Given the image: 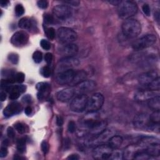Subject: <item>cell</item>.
I'll return each mask as SVG.
<instances>
[{"mask_svg":"<svg viewBox=\"0 0 160 160\" xmlns=\"http://www.w3.org/2000/svg\"><path fill=\"white\" fill-rule=\"evenodd\" d=\"M133 125L135 128L145 131H157L159 130V124L153 123L151 122L150 115L146 113H140L136 115L133 119Z\"/></svg>","mask_w":160,"mask_h":160,"instance_id":"obj_1","label":"cell"},{"mask_svg":"<svg viewBox=\"0 0 160 160\" xmlns=\"http://www.w3.org/2000/svg\"><path fill=\"white\" fill-rule=\"evenodd\" d=\"M9 144V142H8V140H5L3 142V145H4L5 146H8Z\"/></svg>","mask_w":160,"mask_h":160,"instance_id":"obj_57","label":"cell"},{"mask_svg":"<svg viewBox=\"0 0 160 160\" xmlns=\"http://www.w3.org/2000/svg\"><path fill=\"white\" fill-rule=\"evenodd\" d=\"M17 149L21 153H23L26 151V140L20 138L17 141Z\"/></svg>","mask_w":160,"mask_h":160,"instance_id":"obj_30","label":"cell"},{"mask_svg":"<svg viewBox=\"0 0 160 160\" xmlns=\"http://www.w3.org/2000/svg\"><path fill=\"white\" fill-rule=\"evenodd\" d=\"M142 150L144 149L138 143L129 144L123 151V159L128 160L134 159L136 154Z\"/></svg>","mask_w":160,"mask_h":160,"instance_id":"obj_15","label":"cell"},{"mask_svg":"<svg viewBox=\"0 0 160 160\" xmlns=\"http://www.w3.org/2000/svg\"><path fill=\"white\" fill-rule=\"evenodd\" d=\"M88 98L86 95H77L71 101L70 108L71 110L76 113H82L86 108Z\"/></svg>","mask_w":160,"mask_h":160,"instance_id":"obj_9","label":"cell"},{"mask_svg":"<svg viewBox=\"0 0 160 160\" xmlns=\"http://www.w3.org/2000/svg\"><path fill=\"white\" fill-rule=\"evenodd\" d=\"M42 150L43 152V153L45 155L47 154L48 151H49V144L46 141H43L42 143Z\"/></svg>","mask_w":160,"mask_h":160,"instance_id":"obj_42","label":"cell"},{"mask_svg":"<svg viewBox=\"0 0 160 160\" xmlns=\"http://www.w3.org/2000/svg\"><path fill=\"white\" fill-rule=\"evenodd\" d=\"M148 105L149 108L154 111L159 110L160 109V97L157 95L148 101Z\"/></svg>","mask_w":160,"mask_h":160,"instance_id":"obj_26","label":"cell"},{"mask_svg":"<svg viewBox=\"0 0 160 160\" xmlns=\"http://www.w3.org/2000/svg\"><path fill=\"white\" fill-rule=\"evenodd\" d=\"M8 58L11 63L15 64H18L19 61V56L17 54H15V53H11V54L8 55Z\"/></svg>","mask_w":160,"mask_h":160,"instance_id":"obj_35","label":"cell"},{"mask_svg":"<svg viewBox=\"0 0 160 160\" xmlns=\"http://www.w3.org/2000/svg\"><path fill=\"white\" fill-rule=\"evenodd\" d=\"M31 96L29 95H25L23 96V98H22V101L24 103H30L31 102Z\"/></svg>","mask_w":160,"mask_h":160,"instance_id":"obj_48","label":"cell"},{"mask_svg":"<svg viewBox=\"0 0 160 160\" xmlns=\"http://www.w3.org/2000/svg\"><path fill=\"white\" fill-rule=\"evenodd\" d=\"M29 40V35L23 31L16 32L11 38V43L13 45L17 47L23 46L27 44Z\"/></svg>","mask_w":160,"mask_h":160,"instance_id":"obj_14","label":"cell"},{"mask_svg":"<svg viewBox=\"0 0 160 160\" xmlns=\"http://www.w3.org/2000/svg\"><path fill=\"white\" fill-rule=\"evenodd\" d=\"M60 54L66 57H74L78 52V47L76 45L73 43H70L62 47L60 50Z\"/></svg>","mask_w":160,"mask_h":160,"instance_id":"obj_19","label":"cell"},{"mask_svg":"<svg viewBox=\"0 0 160 160\" xmlns=\"http://www.w3.org/2000/svg\"><path fill=\"white\" fill-rule=\"evenodd\" d=\"M36 88L38 91L37 97L39 100L45 99L51 91L50 85L45 82L38 83L36 86Z\"/></svg>","mask_w":160,"mask_h":160,"instance_id":"obj_20","label":"cell"},{"mask_svg":"<svg viewBox=\"0 0 160 160\" xmlns=\"http://www.w3.org/2000/svg\"><path fill=\"white\" fill-rule=\"evenodd\" d=\"M45 32L46 35V36L50 39H53L55 38L56 36V32L54 28H47L45 29Z\"/></svg>","mask_w":160,"mask_h":160,"instance_id":"obj_33","label":"cell"},{"mask_svg":"<svg viewBox=\"0 0 160 160\" xmlns=\"http://www.w3.org/2000/svg\"><path fill=\"white\" fill-rule=\"evenodd\" d=\"M40 73H41L42 75L45 78H48L51 75V70L48 66H46L43 67L41 70H40Z\"/></svg>","mask_w":160,"mask_h":160,"instance_id":"obj_36","label":"cell"},{"mask_svg":"<svg viewBox=\"0 0 160 160\" xmlns=\"http://www.w3.org/2000/svg\"><path fill=\"white\" fill-rule=\"evenodd\" d=\"M155 16H156V17H157V18H156V20H157V21H159V13L158 12V13H155Z\"/></svg>","mask_w":160,"mask_h":160,"instance_id":"obj_58","label":"cell"},{"mask_svg":"<svg viewBox=\"0 0 160 160\" xmlns=\"http://www.w3.org/2000/svg\"><path fill=\"white\" fill-rule=\"evenodd\" d=\"M156 42V37L154 35H146L133 42L132 48L136 51H140L151 46Z\"/></svg>","mask_w":160,"mask_h":160,"instance_id":"obj_5","label":"cell"},{"mask_svg":"<svg viewBox=\"0 0 160 160\" xmlns=\"http://www.w3.org/2000/svg\"><path fill=\"white\" fill-rule=\"evenodd\" d=\"M158 77V74L156 71H149L140 75L138 77V82L142 85L148 86L153 80Z\"/></svg>","mask_w":160,"mask_h":160,"instance_id":"obj_16","label":"cell"},{"mask_svg":"<svg viewBox=\"0 0 160 160\" xmlns=\"http://www.w3.org/2000/svg\"><path fill=\"white\" fill-rule=\"evenodd\" d=\"M19 27L23 30H30L33 27V23L28 18H23L18 22Z\"/></svg>","mask_w":160,"mask_h":160,"instance_id":"obj_27","label":"cell"},{"mask_svg":"<svg viewBox=\"0 0 160 160\" xmlns=\"http://www.w3.org/2000/svg\"><path fill=\"white\" fill-rule=\"evenodd\" d=\"M33 59L36 63H40L43 59V54L41 51H36L33 55Z\"/></svg>","mask_w":160,"mask_h":160,"instance_id":"obj_32","label":"cell"},{"mask_svg":"<svg viewBox=\"0 0 160 160\" xmlns=\"http://www.w3.org/2000/svg\"><path fill=\"white\" fill-rule=\"evenodd\" d=\"M24 113L26 115H28V116L31 115L32 113V108L30 107V106H27V107L25 108Z\"/></svg>","mask_w":160,"mask_h":160,"instance_id":"obj_52","label":"cell"},{"mask_svg":"<svg viewBox=\"0 0 160 160\" xmlns=\"http://www.w3.org/2000/svg\"><path fill=\"white\" fill-rule=\"evenodd\" d=\"M44 21L46 24H52L53 22H54V18H53V16L49 14H45L44 15Z\"/></svg>","mask_w":160,"mask_h":160,"instance_id":"obj_40","label":"cell"},{"mask_svg":"<svg viewBox=\"0 0 160 160\" xmlns=\"http://www.w3.org/2000/svg\"><path fill=\"white\" fill-rule=\"evenodd\" d=\"M122 1H116V0H113V1H110L108 2L109 3L112 4L113 5H118L120 3H121Z\"/></svg>","mask_w":160,"mask_h":160,"instance_id":"obj_55","label":"cell"},{"mask_svg":"<svg viewBox=\"0 0 160 160\" xmlns=\"http://www.w3.org/2000/svg\"><path fill=\"white\" fill-rule=\"evenodd\" d=\"M149 90L153 91H159L160 89V79L159 77L157 78L155 80L150 83L148 86Z\"/></svg>","mask_w":160,"mask_h":160,"instance_id":"obj_28","label":"cell"},{"mask_svg":"<svg viewBox=\"0 0 160 160\" xmlns=\"http://www.w3.org/2000/svg\"><path fill=\"white\" fill-rule=\"evenodd\" d=\"M150 118L151 122L153 123L159 124L160 122V113L159 110L155 111L151 115H150Z\"/></svg>","mask_w":160,"mask_h":160,"instance_id":"obj_31","label":"cell"},{"mask_svg":"<svg viewBox=\"0 0 160 160\" xmlns=\"http://www.w3.org/2000/svg\"><path fill=\"white\" fill-rule=\"evenodd\" d=\"M9 2L8 1H1V2H0V5H1L2 7L5 8L9 5Z\"/></svg>","mask_w":160,"mask_h":160,"instance_id":"obj_54","label":"cell"},{"mask_svg":"<svg viewBox=\"0 0 160 160\" xmlns=\"http://www.w3.org/2000/svg\"><path fill=\"white\" fill-rule=\"evenodd\" d=\"M38 6L41 9H46L48 6V2L46 0H39L37 2Z\"/></svg>","mask_w":160,"mask_h":160,"instance_id":"obj_44","label":"cell"},{"mask_svg":"<svg viewBox=\"0 0 160 160\" xmlns=\"http://www.w3.org/2000/svg\"><path fill=\"white\" fill-rule=\"evenodd\" d=\"M24 79H25V76H24V73L20 72V73L15 74V81H16V82L21 84V83L24 82Z\"/></svg>","mask_w":160,"mask_h":160,"instance_id":"obj_38","label":"cell"},{"mask_svg":"<svg viewBox=\"0 0 160 160\" xmlns=\"http://www.w3.org/2000/svg\"><path fill=\"white\" fill-rule=\"evenodd\" d=\"M67 159H71V160H76V159H79V157L78 155L76 154H73V155H70Z\"/></svg>","mask_w":160,"mask_h":160,"instance_id":"obj_51","label":"cell"},{"mask_svg":"<svg viewBox=\"0 0 160 160\" xmlns=\"http://www.w3.org/2000/svg\"><path fill=\"white\" fill-rule=\"evenodd\" d=\"M7 135L9 138H14L15 136V132L12 127H9L7 129Z\"/></svg>","mask_w":160,"mask_h":160,"instance_id":"obj_45","label":"cell"},{"mask_svg":"<svg viewBox=\"0 0 160 160\" xmlns=\"http://www.w3.org/2000/svg\"><path fill=\"white\" fill-rule=\"evenodd\" d=\"M159 95V94L155 91H150V90H144V91H140L137 92L135 95V99L137 101L143 102L145 101H148L151 98Z\"/></svg>","mask_w":160,"mask_h":160,"instance_id":"obj_21","label":"cell"},{"mask_svg":"<svg viewBox=\"0 0 160 160\" xmlns=\"http://www.w3.org/2000/svg\"><path fill=\"white\" fill-rule=\"evenodd\" d=\"M142 10L144 13V14L147 16H150L151 15V9H150V7L148 4H144L143 7H142Z\"/></svg>","mask_w":160,"mask_h":160,"instance_id":"obj_43","label":"cell"},{"mask_svg":"<svg viewBox=\"0 0 160 160\" xmlns=\"http://www.w3.org/2000/svg\"><path fill=\"white\" fill-rule=\"evenodd\" d=\"M68 131L71 133H73L75 132L76 129V125L74 121H70L68 123Z\"/></svg>","mask_w":160,"mask_h":160,"instance_id":"obj_41","label":"cell"},{"mask_svg":"<svg viewBox=\"0 0 160 160\" xmlns=\"http://www.w3.org/2000/svg\"><path fill=\"white\" fill-rule=\"evenodd\" d=\"M63 119L61 116L56 117V124L58 126H61L63 125Z\"/></svg>","mask_w":160,"mask_h":160,"instance_id":"obj_49","label":"cell"},{"mask_svg":"<svg viewBox=\"0 0 160 160\" xmlns=\"http://www.w3.org/2000/svg\"><path fill=\"white\" fill-rule=\"evenodd\" d=\"M138 6L131 1H122L118 5L117 11L119 16L124 20L130 18L138 12Z\"/></svg>","mask_w":160,"mask_h":160,"instance_id":"obj_3","label":"cell"},{"mask_svg":"<svg viewBox=\"0 0 160 160\" xmlns=\"http://www.w3.org/2000/svg\"><path fill=\"white\" fill-rule=\"evenodd\" d=\"M6 98V94L5 93V92L2 91L1 93H0V100H1L2 101H5Z\"/></svg>","mask_w":160,"mask_h":160,"instance_id":"obj_53","label":"cell"},{"mask_svg":"<svg viewBox=\"0 0 160 160\" xmlns=\"http://www.w3.org/2000/svg\"><path fill=\"white\" fill-rule=\"evenodd\" d=\"M123 139L122 136L118 135L112 136L108 141V144L113 150L119 148L122 144Z\"/></svg>","mask_w":160,"mask_h":160,"instance_id":"obj_24","label":"cell"},{"mask_svg":"<svg viewBox=\"0 0 160 160\" xmlns=\"http://www.w3.org/2000/svg\"><path fill=\"white\" fill-rule=\"evenodd\" d=\"M14 159H25V158L22 157V156H20L18 155H15Z\"/></svg>","mask_w":160,"mask_h":160,"instance_id":"obj_56","label":"cell"},{"mask_svg":"<svg viewBox=\"0 0 160 160\" xmlns=\"http://www.w3.org/2000/svg\"><path fill=\"white\" fill-rule=\"evenodd\" d=\"M40 45L42 48L45 50H49L51 48V44L50 43L45 39H42L41 42H40Z\"/></svg>","mask_w":160,"mask_h":160,"instance_id":"obj_39","label":"cell"},{"mask_svg":"<svg viewBox=\"0 0 160 160\" xmlns=\"http://www.w3.org/2000/svg\"><path fill=\"white\" fill-rule=\"evenodd\" d=\"M65 3H68L70 5H73V6H78L79 4L80 3V2L79 1H64V2Z\"/></svg>","mask_w":160,"mask_h":160,"instance_id":"obj_50","label":"cell"},{"mask_svg":"<svg viewBox=\"0 0 160 160\" xmlns=\"http://www.w3.org/2000/svg\"><path fill=\"white\" fill-rule=\"evenodd\" d=\"M8 155V150L6 146H2L1 148V150H0V157L1 158H5Z\"/></svg>","mask_w":160,"mask_h":160,"instance_id":"obj_47","label":"cell"},{"mask_svg":"<svg viewBox=\"0 0 160 160\" xmlns=\"http://www.w3.org/2000/svg\"><path fill=\"white\" fill-rule=\"evenodd\" d=\"M104 101V96L101 93L93 94L88 100L86 110L89 113H95L101 108Z\"/></svg>","mask_w":160,"mask_h":160,"instance_id":"obj_7","label":"cell"},{"mask_svg":"<svg viewBox=\"0 0 160 160\" xmlns=\"http://www.w3.org/2000/svg\"><path fill=\"white\" fill-rule=\"evenodd\" d=\"M75 95V92L73 87L65 88L57 93L56 98L58 101L61 102H66L71 100Z\"/></svg>","mask_w":160,"mask_h":160,"instance_id":"obj_18","label":"cell"},{"mask_svg":"<svg viewBox=\"0 0 160 160\" xmlns=\"http://www.w3.org/2000/svg\"><path fill=\"white\" fill-rule=\"evenodd\" d=\"M15 128L20 134H23L26 132V126L22 123H16L15 125Z\"/></svg>","mask_w":160,"mask_h":160,"instance_id":"obj_34","label":"cell"},{"mask_svg":"<svg viewBox=\"0 0 160 160\" xmlns=\"http://www.w3.org/2000/svg\"><path fill=\"white\" fill-rule=\"evenodd\" d=\"M57 36L59 41L63 44H70L76 41L78 35L73 29L67 27H61L57 31Z\"/></svg>","mask_w":160,"mask_h":160,"instance_id":"obj_4","label":"cell"},{"mask_svg":"<svg viewBox=\"0 0 160 160\" xmlns=\"http://www.w3.org/2000/svg\"><path fill=\"white\" fill-rule=\"evenodd\" d=\"M75 71L74 70H68L57 73L55 76L56 83L60 85H70L72 82Z\"/></svg>","mask_w":160,"mask_h":160,"instance_id":"obj_13","label":"cell"},{"mask_svg":"<svg viewBox=\"0 0 160 160\" xmlns=\"http://www.w3.org/2000/svg\"><path fill=\"white\" fill-rule=\"evenodd\" d=\"M122 32L128 38H135L141 32V23L135 19H127L122 24Z\"/></svg>","mask_w":160,"mask_h":160,"instance_id":"obj_2","label":"cell"},{"mask_svg":"<svg viewBox=\"0 0 160 160\" xmlns=\"http://www.w3.org/2000/svg\"><path fill=\"white\" fill-rule=\"evenodd\" d=\"M22 106L18 102H13L9 104L3 111V114L6 117H11L21 113Z\"/></svg>","mask_w":160,"mask_h":160,"instance_id":"obj_17","label":"cell"},{"mask_svg":"<svg viewBox=\"0 0 160 160\" xmlns=\"http://www.w3.org/2000/svg\"><path fill=\"white\" fill-rule=\"evenodd\" d=\"M106 126H107V123L106 121L99 119L96 123L89 131L90 135H91L93 137L100 134L101 133L106 129Z\"/></svg>","mask_w":160,"mask_h":160,"instance_id":"obj_22","label":"cell"},{"mask_svg":"<svg viewBox=\"0 0 160 160\" xmlns=\"http://www.w3.org/2000/svg\"><path fill=\"white\" fill-rule=\"evenodd\" d=\"M53 60V55L50 53H48L45 56V60L48 64H50L51 63Z\"/></svg>","mask_w":160,"mask_h":160,"instance_id":"obj_46","label":"cell"},{"mask_svg":"<svg viewBox=\"0 0 160 160\" xmlns=\"http://www.w3.org/2000/svg\"><path fill=\"white\" fill-rule=\"evenodd\" d=\"M54 15L60 20H67L73 15V9L68 5H59L53 9Z\"/></svg>","mask_w":160,"mask_h":160,"instance_id":"obj_12","label":"cell"},{"mask_svg":"<svg viewBox=\"0 0 160 160\" xmlns=\"http://www.w3.org/2000/svg\"><path fill=\"white\" fill-rule=\"evenodd\" d=\"M111 159H123V151H121L118 149L113 150L112 154L110 158Z\"/></svg>","mask_w":160,"mask_h":160,"instance_id":"obj_29","label":"cell"},{"mask_svg":"<svg viewBox=\"0 0 160 160\" xmlns=\"http://www.w3.org/2000/svg\"><path fill=\"white\" fill-rule=\"evenodd\" d=\"M145 151L152 157L159 156L160 154L159 143L153 144L148 146V147L145 149Z\"/></svg>","mask_w":160,"mask_h":160,"instance_id":"obj_25","label":"cell"},{"mask_svg":"<svg viewBox=\"0 0 160 160\" xmlns=\"http://www.w3.org/2000/svg\"><path fill=\"white\" fill-rule=\"evenodd\" d=\"M113 149L108 144H102L96 146L92 152L93 157L98 160H105L110 159Z\"/></svg>","mask_w":160,"mask_h":160,"instance_id":"obj_6","label":"cell"},{"mask_svg":"<svg viewBox=\"0 0 160 160\" xmlns=\"http://www.w3.org/2000/svg\"><path fill=\"white\" fill-rule=\"evenodd\" d=\"M15 13L17 16H21L24 13V8L22 5H17L15 7Z\"/></svg>","mask_w":160,"mask_h":160,"instance_id":"obj_37","label":"cell"},{"mask_svg":"<svg viewBox=\"0 0 160 160\" xmlns=\"http://www.w3.org/2000/svg\"><path fill=\"white\" fill-rule=\"evenodd\" d=\"M113 135V131L112 130L106 129L100 134L93 136L89 140V144L90 146H96L100 144H105V143H108L110 138Z\"/></svg>","mask_w":160,"mask_h":160,"instance_id":"obj_11","label":"cell"},{"mask_svg":"<svg viewBox=\"0 0 160 160\" xmlns=\"http://www.w3.org/2000/svg\"><path fill=\"white\" fill-rule=\"evenodd\" d=\"M86 78H87V73L84 70L76 71L72 82L70 83V85H71V86H75L78 84L85 81V80H86Z\"/></svg>","mask_w":160,"mask_h":160,"instance_id":"obj_23","label":"cell"},{"mask_svg":"<svg viewBox=\"0 0 160 160\" xmlns=\"http://www.w3.org/2000/svg\"><path fill=\"white\" fill-rule=\"evenodd\" d=\"M79 61L75 57H66L61 59L57 64L56 70L57 73L68 70H74L78 67Z\"/></svg>","mask_w":160,"mask_h":160,"instance_id":"obj_8","label":"cell"},{"mask_svg":"<svg viewBox=\"0 0 160 160\" xmlns=\"http://www.w3.org/2000/svg\"><path fill=\"white\" fill-rule=\"evenodd\" d=\"M96 87V83L93 80H85V81L75 86L74 89L75 95H83L91 92Z\"/></svg>","mask_w":160,"mask_h":160,"instance_id":"obj_10","label":"cell"}]
</instances>
